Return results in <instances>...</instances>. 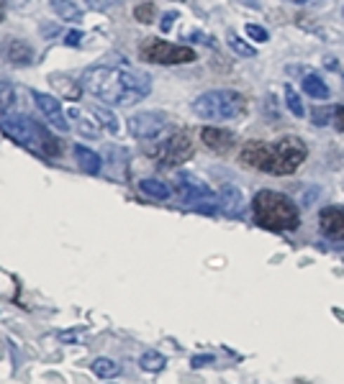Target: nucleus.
Wrapping results in <instances>:
<instances>
[{"label": "nucleus", "mask_w": 344, "mask_h": 384, "mask_svg": "<svg viewBox=\"0 0 344 384\" xmlns=\"http://www.w3.org/2000/svg\"><path fill=\"white\" fill-rule=\"evenodd\" d=\"M308 149L306 144L296 136H283V139L272 141H249L244 144L239 151L242 164H247L252 170L267 172V174H275V177H283V174H293L298 170L303 159H306Z\"/></svg>", "instance_id": "2"}, {"label": "nucleus", "mask_w": 344, "mask_h": 384, "mask_svg": "<svg viewBox=\"0 0 344 384\" xmlns=\"http://www.w3.org/2000/svg\"><path fill=\"white\" fill-rule=\"evenodd\" d=\"M193 113L203 121H232L244 113V97L234 90H211L195 97Z\"/></svg>", "instance_id": "5"}, {"label": "nucleus", "mask_w": 344, "mask_h": 384, "mask_svg": "<svg viewBox=\"0 0 344 384\" xmlns=\"http://www.w3.org/2000/svg\"><path fill=\"white\" fill-rule=\"evenodd\" d=\"M226 41H229V46H232V52H237L239 57H255V46H249L244 39H239L234 31H229V36H226Z\"/></svg>", "instance_id": "26"}, {"label": "nucleus", "mask_w": 344, "mask_h": 384, "mask_svg": "<svg viewBox=\"0 0 344 384\" xmlns=\"http://www.w3.org/2000/svg\"><path fill=\"white\" fill-rule=\"evenodd\" d=\"M216 362V356L213 354H201V356H193V359H190V366H193V369H203V366H209V364H213Z\"/></svg>", "instance_id": "29"}, {"label": "nucleus", "mask_w": 344, "mask_h": 384, "mask_svg": "<svg viewBox=\"0 0 344 384\" xmlns=\"http://www.w3.org/2000/svg\"><path fill=\"white\" fill-rule=\"evenodd\" d=\"M34 103L39 105V111L44 113V118L52 123L54 128H60V131H70V121L62 111V105L57 97L46 95V92H34Z\"/></svg>", "instance_id": "10"}, {"label": "nucleus", "mask_w": 344, "mask_h": 384, "mask_svg": "<svg viewBox=\"0 0 344 384\" xmlns=\"http://www.w3.org/2000/svg\"><path fill=\"white\" fill-rule=\"evenodd\" d=\"M255 221L267 231H296L300 223V213L288 195L272 190H260L252 198Z\"/></svg>", "instance_id": "3"}, {"label": "nucleus", "mask_w": 344, "mask_h": 384, "mask_svg": "<svg viewBox=\"0 0 344 384\" xmlns=\"http://www.w3.org/2000/svg\"><path fill=\"white\" fill-rule=\"evenodd\" d=\"M178 195L183 198L185 205H190L193 210H203V213H213L218 205V195L211 190L206 182H201L193 174H178Z\"/></svg>", "instance_id": "8"}, {"label": "nucleus", "mask_w": 344, "mask_h": 384, "mask_svg": "<svg viewBox=\"0 0 344 384\" xmlns=\"http://www.w3.org/2000/svg\"><path fill=\"white\" fill-rule=\"evenodd\" d=\"M93 116H95L98 123H100V126H103L105 131H111V136H116V133L121 131L116 113H111L108 108H100V105H95V108H93Z\"/></svg>", "instance_id": "23"}, {"label": "nucleus", "mask_w": 344, "mask_h": 384, "mask_svg": "<svg viewBox=\"0 0 344 384\" xmlns=\"http://www.w3.org/2000/svg\"><path fill=\"white\" fill-rule=\"evenodd\" d=\"M247 34L255 39V41H267V39H270L267 31L262 29V26H255V23H247Z\"/></svg>", "instance_id": "31"}, {"label": "nucleus", "mask_w": 344, "mask_h": 384, "mask_svg": "<svg viewBox=\"0 0 344 384\" xmlns=\"http://www.w3.org/2000/svg\"><path fill=\"white\" fill-rule=\"evenodd\" d=\"M147 154L152 159H157L162 167H178L193 156V141H190L187 131H175L165 139H159L157 144L147 146Z\"/></svg>", "instance_id": "6"}, {"label": "nucleus", "mask_w": 344, "mask_h": 384, "mask_svg": "<svg viewBox=\"0 0 344 384\" xmlns=\"http://www.w3.org/2000/svg\"><path fill=\"white\" fill-rule=\"evenodd\" d=\"M283 92H285V103H288V111L293 113V116H303L306 113V108H303V103H300V97H298V92H296V88L293 85H285L283 88Z\"/></svg>", "instance_id": "25"}, {"label": "nucleus", "mask_w": 344, "mask_h": 384, "mask_svg": "<svg viewBox=\"0 0 344 384\" xmlns=\"http://www.w3.org/2000/svg\"><path fill=\"white\" fill-rule=\"evenodd\" d=\"M121 0H85V6L93 8V11H108V8L119 6Z\"/></svg>", "instance_id": "30"}, {"label": "nucleus", "mask_w": 344, "mask_h": 384, "mask_svg": "<svg viewBox=\"0 0 344 384\" xmlns=\"http://www.w3.org/2000/svg\"><path fill=\"white\" fill-rule=\"evenodd\" d=\"M139 366H142V371H147V374H157V371H162L167 366V359L159 351H147V354H142V359H139Z\"/></svg>", "instance_id": "22"}, {"label": "nucleus", "mask_w": 344, "mask_h": 384, "mask_svg": "<svg viewBox=\"0 0 344 384\" xmlns=\"http://www.w3.org/2000/svg\"><path fill=\"white\" fill-rule=\"evenodd\" d=\"M49 82H52L54 88L60 90L62 95L70 97V100H77V97L83 95V90H80V85H75V82L70 80L67 74H52V77H49Z\"/></svg>", "instance_id": "19"}, {"label": "nucleus", "mask_w": 344, "mask_h": 384, "mask_svg": "<svg viewBox=\"0 0 344 384\" xmlns=\"http://www.w3.org/2000/svg\"><path fill=\"white\" fill-rule=\"evenodd\" d=\"M134 15H136V21H139V23H152V15H154V6H152V3H142V6H136Z\"/></svg>", "instance_id": "28"}, {"label": "nucleus", "mask_w": 344, "mask_h": 384, "mask_svg": "<svg viewBox=\"0 0 344 384\" xmlns=\"http://www.w3.org/2000/svg\"><path fill=\"white\" fill-rule=\"evenodd\" d=\"M6 18V0H0V21Z\"/></svg>", "instance_id": "37"}, {"label": "nucleus", "mask_w": 344, "mask_h": 384, "mask_svg": "<svg viewBox=\"0 0 344 384\" xmlns=\"http://www.w3.org/2000/svg\"><path fill=\"white\" fill-rule=\"evenodd\" d=\"M52 3V11L60 15L62 21H70V23H77L83 18V11L72 3V0H49Z\"/></svg>", "instance_id": "17"}, {"label": "nucleus", "mask_w": 344, "mask_h": 384, "mask_svg": "<svg viewBox=\"0 0 344 384\" xmlns=\"http://www.w3.org/2000/svg\"><path fill=\"white\" fill-rule=\"evenodd\" d=\"M75 159L88 174H98L100 172V156L95 151H90L88 146H75Z\"/></svg>", "instance_id": "18"}, {"label": "nucleus", "mask_w": 344, "mask_h": 384, "mask_svg": "<svg viewBox=\"0 0 344 384\" xmlns=\"http://www.w3.org/2000/svg\"><path fill=\"white\" fill-rule=\"evenodd\" d=\"M139 190L152 200H167L172 195V190L165 185V182H159V179H142L139 182Z\"/></svg>", "instance_id": "20"}, {"label": "nucleus", "mask_w": 344, "mask_h": 384, "mask_svg": "<svg viewBox=\"0 0 344 384\" xmlns=\"http://www.w3.org/2000/svg\"><path fill=\"white\" fill-rule=\"evenodd\" d=\"M90 371L100 379H113L119 374V364L113 362V359H108V356H100V359H95V362L90 364Z\"/></svg>", "instance_id": "21"}, {"label": "nucleus", "mask_w": 344, "mask_h": 384, "mask_svg": "<svg viewBox=\"0 0 344 384\" xmlns=\"http://www.w3.org/2000/svg\"><path fill=\"white\" fill-rule=\"evenodd\" d=\"M83 85L90 95L108 105H134L152 92V77L126 64H98L83 72Z\"/></svg>", "instance_id": "1"}, {"label": "nucleus", "mask_w": 344, "mask_h": 384, "mask_svg": "<svg viewBox=\"0 0 344 384\" xmlns=\"http://www.w3.org/2000/svg\"><path fill=\"white\" fill-rule=\"evenodd\" d=\"M291 3H300V6H306V3H316V0H291Z\"/></svg>", "instance_id": "38"}, {"label": "nucleus", "mask_w": 344, "mask_h": 384, "mask_svg": "<svg viewBox=\"0 0 344 384\" xmlns=\"http://www.w3.org/2000/svg\"><path fill=\"white\" fill-rule=\"evenodd\" d=\"M167 126H170V118H167L165 113H136V116L128 118V131H131V136H136V139L142 141L162 136Z\"/></svg>", "instance_id": "9"}, {"label": "nucleus", "mask_w": 344, "mask_h": 384, "mask_svg": "<svg viewBox=\"0 0 344 384\" xmlns=\"http://www.w3.org/2000/svg\"><path fill=\"white\" fill-rule=\"evenodd\" d=\"M13 85L11 82H0V121L8 118V111L13 108Z\"/></svg>", "instance_id": "24"}, {"label": "nucleus", "mask_w": 344, "mask_h": 384, "mask_svg": "<svg viewBox=\"0 0 344 384\" xmlns=\"http://www.w3.org/2000/svg\"><path fill=\"white\" fill-rule=\"evenodd\" d=\"M237 3H242V6H247V8H255V11L262 6L260 0H237Z\"/></svg>", "instance_id": "36"}, {"label": "nucleus", "mask_w": 344, "mask_h": 384, "mask_svg": "<svg viewBox=\"0 0 344 384\" xmlns=\"http://www.w3.org/2000/svg\"><path fill=\"white\" fill-rule=\"evenodd\" d=\"M144 62H152V64H162V67H172V64H185V62L195 60V52L190 46H180V44H170V41H162V39H147L139 49Z\"/></svg>", "instance_id": "7"}, {"label": "nucleus", "mask_w": 344, "mask_h": 384, "mask_svg": "<svg viewBox=\"0 0 344 384\" xmlns=\"http://www.w3.org/2000/svg\"><path fill=\"white\" fill-rule=\"evenodd\" d=\"M178 21V13H165L162 15V23H159V29L162 31H170L172 29V23Z\"/></svg>", "instance_id": "33"}, {"label": "nucleus", "mask_w": 344, "mask_h": 384, "mask_svg": "<svg viewBox=\"0 0 344 384\" xmlns=\"http://www.w3.org/2000/svg\"><path fill=\"white\" fill-rule=\"evenodd\" d=\"M218 205L224 207L229 215H239L242 213V192L237 190V187L226 185L224 190H221V195H218Z\"/></svg>", "instance_id": "16"}, {"label": "nucleus", "mask_w": 344, "mask_h": 384, "mask_svg": "<svg viewBox=\"0 0 344 384\" xmlns=\"http://www.w3.org/2000/svg\"><path fill=\"white\" fill-rule=\"evenodd\" d=\"M319 226H322V233L326 238H331V241H344V207L339 205L322 207Z\"/></svg>", "instance_id": "11"}, {"label": "nucleus", "mask_w": 344, "mask_h": 384, "mask_svg": "<svg viewBox=\"0 0 344 384\" xmlns=\"http://www.w3.org/2000/svg\"><path fill=\"white\" fill-rule=\"evenodd\" d=\"M300 88H303V92L306 95H311L314 100H326L329 97V88H326V82L319 77V74H306L303 77V82H300Z\"/></svg>", "instance_id": "15"}, {"label": "nucleus", "mask_w": 344, "mask_h": 384, "mask_svg": "<svg viewBox=\"0 0 344 384\" xmlns=\"http://www.w3.org/2000/svg\"><path fill=\"white\" fill-rule=\"evenodd\" d=\"M331 123L344 131V105H334V111H331Z\"/></svg>", "instance_id": "32"}, {"label": "nucleus", "mask_w": 344, "mask_h": 384, "mask_svg": "<svg viewBox=\"0 0 344 384\" xmlns=\"http://www.w3.org/2000/svg\"><path fill=\"white\" fill-rule=\"evenodd\" d=\"M0 128L8 139H13L15 144H21L26 149H37L44 156H60L62 154V141L54 139L49 128L37 123L29 116H8L0 121Z\"/></svg>", "instance_id": "4"}, {"label": "nucleus", "mask_w": 344, "mask_h": 384, "mask_svg": "<svg viewBox=\"0 0 344 384\" xmlns=\"http://www.w3.org/2000/svg\"><path fill=\"white\" fill-rule=\"evenodd\" d=\"M70 121H72V123H75V128L80 133H83V136H90V139H98V136H100V123H95V121H90L88 116H85L83 111H77V108H70Z\"/></svg>", "instance_id": "14"}, {"label": "nucleus", "mask_w": 344, "mask_h": 384, "mask_svg": "<svg viewBox=\"0 0 344 384\" xmlns=\"http://www.w3.org/2000/svg\"><path fill=\"white\" fill-rule=\"evenodd\" d=\"M60 341H62V343H77L80 338H77L75 333H65V331H62L60 333Z\"/></svg>", "instance_id": "35"}, {"label": "nucleus", "mask_w": 344, "mask_h": 384, "mask_svg": "<svg viewBox=\"0 0 344 384\" xmlns=\"http://www.w3.org/2000/svg\"><path fill=\"white\" fill-rule=\"evenodd\" d=\"M331 111H334V108H329V105H316L314 126H326V123L331 121Z\"/></svg>", "instance_id": "27"}, {"label": "nucleus", "mask_w": 344, "mask_h": 384, "mask_svg": "<svg viewBox=\"0 0 344 384\" xmlns=\"http://www.w3.org/2000/svg\"><path fill=\"white\" fill-rule=\"evenodd\" d=\"M3 57L15 67H26L34 62V49L21 39H11V41L3 44Z\"/></svg>", "instance_id": "13"}, {"label": "nucleus", "mask_w": 344, "mask_h": 384, "mask_svg": "<svg viewBox=\"0 0 344 384\" xmlns=\"http://www.w3.org/2000/svg\"><path fill=\"white\" fill-rule=\"evenodd\" d=\"M65 41H67L70 46H80V41H83V34H80V31H70L67 36H65Z\"/></svg>", "instance_id": "34"}, {"label": "nucleus", "mask_w": 344, "mask_h": 384, "mask_svg": "<svg viewBox=\"0 0 344 384\" xmlns=\"http://www.w3.org/2000/svg\"><path fill=\"white\" fill-rule=\"evenodd\" d=\"M201 139L203 144L213 151H229V149L237 144V136L232 131H226V128H216V126H209L201 131Z\"/></svg>", "instance_id": "12"}]
</instances>
